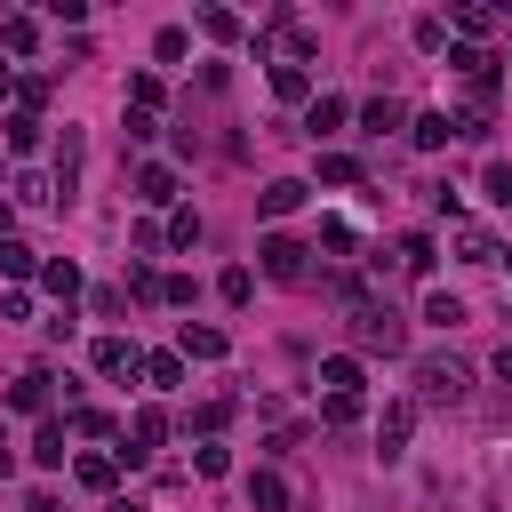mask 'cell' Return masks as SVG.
Instances as JSON below:
<instances>
[{"mask_svg": "<svg viewBox=\"0 0 512 512\" xmlns=\"http://www.w3.org/2000/svg\"><path fill=\"white\" fill-rule=\"evenodd\" d=\"M392 256H400V272H416V280H424V272L440 264V248H432L424 232H400V248H392Z\"/></svg>", "mask_w": 512, "mask_h": 512, "instance_id": "2e32d148", "label": "cell"}, {"mask_svg": "<svg viewBox=\"0 0 512 512\" xmlns=\"http://www.w3.org/2000/svg\"><path fill=\"white\" fill-rule=\"evenodd\" d=\"M8 464H16V456H8V432H0V472H8Z\"/></svg>", "mask_w": 512, "mask_h": 512, "instance_id": "60d3db41", "label": "cell"}, {"mask_svg": "<svg viewBox=\"0 0 512 512\" xmlns=\"http://www.w3.org/2000/svg\"><path fill=\"white\" fill-rule=\"evenodd\" d=\"M344 112H352L344 96H312V104H304V136H312V144H320V136H336V128H344Z\"/></svg>", "mask_w": 512, "mask_h": 512, "instance_id": "ba28073f", "label": "cell"}, {"mask_svg": "<svg viewBox=\"0 0 512 512\" xmlns=\"http://www.w3.org/2000/svg\"><path fill=\"white\" fill-rule=\"evenodd\" d=\"M16 200H24V208H56V184H48V176H16Z\"/></svg>", "mask_w": 512, "mask_h": 512, "instance_id": "f1b7e54d", "label": "cell"}, {"mask_svg": "<svg viewBox=\"0 0 512 512\" xmlns=\"http://www.w3.org/2000/svg\"><path fill=\"white\" fill-rule=\"evenodd\" d=\"M192 424H200V432H224V424H232V400H208V408H200Z\"/></svg>", "mask_w": 512, "mask_h": 512, "instance_id": "74e56055", "label": "cell"}, {"mask_svg": "<svg viewBox=\"0 0 512 512\" xmlns=\"http://www.w3.org/2000/svg\"><path fill=\"white\" fill-rule=\"evenodd\" d=\"M88 360H96V376H128V368H136L144 352H136L128 336H96V352H88Z\"/></svg>", "mask_w": 512, "mask_h": 512, "instance_id": "8fae6325", "label": "cell"}, {"mask_svg": "<svg viewBox=\"0 0 512 512\" xmlns=\"http://www.w3.org/2000/svg\"><path fill=\"white\" fill-rule=\"evenodd\" d=\"M448 248H456L464 264H504V240H496L488 224H464V216H456V232H448Z\"/></svg>", "mask_w": 512, "mask_h": 512, "instance_id": "277c9868", "label": "cell"}, {"mask_svg": "<svg viewBox=\"0 0 512 512\" xmlns=\"http://www.w3.org/2000/svg\"><path fill=\"white\" fill-rule=\"evenodd\" d=\"M8 408H24V416H48V368H24V376L8 384Z\"/></svg>", "mask_w": 512, "mask_h": 512, "instance_id": "7c38bea8", "label": "cell"}, {"mask_svg": "<svg viewBox=\"0 0 512 512\" xmlns=\"http://www.w3.org/2000/svg\"><path fill=\"white\" fill-rule=\"evenodd\" d=\"M496 376H504V384H512V344H504V352H496Z\"/></svg>", "mask_w": 512, "mask_h": 512, "instance_id": "ab89813d", "label": "cell"}, {"mask_svg": "<svg viewBox=\"0 0 512 512\" xmlns=\"http://www.w3.org/2000/svg\"><path fill=\"white\" fill-rule=\"evenodd\" d=\"M472 400V368L456 352H424L416 360V408H464Z\"/></svg>", "mask_w": 512, "mask_h": 512, "instance_id": "7a4b0ae2", "label": "cell"}, {"mask_svg": "<svg viewBox=\"0 0 512 512\" xmlns=\"http://www.w3.org/2000/svg\"><path fill=\"white\" fill-rule=\"evenodd\" d=\"M128 104H136V112H152V104H160V80H152V72H136V80H128Z\"/></svg>", "mask_w": 512, "mask_h": 512, "instance_id": "d6a6232c", "label": "cell"}, {"mask_svg": "<svg viewBox=\"0 0 512 512\" xmlns=\"http://www.w3.org/2000/svg\"><path fill=\"white\" fill-rule=\"evenodd\" d=\"M200 32H208V40H240V16H232V8H200Z\"/></svg>", "mask_w": 512, "mask_h": 512, "instance_id": "83f0119b", "label": "cell"}, {"mask_svg": "<svg viewBox=\"0 0 512 512\" xmlns=\"http://www.w3.org/2000/svg\"><path fill=\"white\" fill-rule=\"evenodd\" d=\"M416 48L440 56V48H448V24H440V16H416Z\"/></svg>", "mask_w": 512, "mask_h": 512, "instance_id": "1f68e13d", "label": "cell"}, {"mask_svg": "<svg viewBox=\"0 0 512 512\" xmlns=\"http://www.w3.org/2000/svg\"><path fill=\"white\" fill-rule=\"evenodd\" d=\"M248 504H256V512H288V480H280V472H256V480H248Z\"/></svg>", "mask_w": 512, "mask_h": 512, "instance_id": "44dd1931", "label": "cell"}, {"mask_svg": "<svg viewBox=\"0 0 512 512\" xmlns=\"http://www.w3.org/2000/svg\"><path fill=\"white\" fill-rule=\"evenodd\" d=\"M320 240H328L336 256H352V224H344V216H328V224H320Z\"/></svg>", "mask_w": 512, "mask_h": 512, "instance_id": "8d00e7d4", "label": "cell"}, {"mask_svg": "<svg viewBox=\"0 0 512 512\" xmlns=\"http://www.w3.org/2000/svg\"><path fill=\"white\" fill-rule=\"evenodd\" d=\"M272 96H280V104H304V96H312V72H304V64H272Z\"/></svg>", "mask_w": 512, "mask_h": 512, "instance_id": "ac0fdd59", "label": "cell"}, {"mask_svg": "<svg viewBox=\"0 0 512 512\" xmlns=\"http://www.w3.org/2000/svg\"><path fill=\"white\" fill-rule=\"evenodd\" d=\"M320 184H360V160L352 152H320Z\"/></svg>", "mask_w": 512, "mask_h": 512, "instance_id": "484cf974", "label": "cell"}, {"mask_svg": "<svg viewBox=\"0 0 512 512\" xmlns=\"http://www.w3.org/2000/svg\"><path fill=\"white\" fill-rule=\"evenodd\" d=\"M40 288L72 312V296H80V264H72V256H48V264H40Z\"/></svg>", "mask_w": 512, "mask_h": 512, "instance_id": "30bf717a", "label": "cell"}, {"mask_svg": "<svg viewBox=\"0 0 512 512\" xmlns=\"http://www.w3.org/2000/svg\"><path fill=\"white\" fill-rule=\"evenodd\" d=\"M424 320H432V328H464V296L432 288V296H424Z\"/></svg>", "mask_w": 512, "mask_h": 512, "instance_id": "603a6c76", "label": "cell"}, {"mask_svg": "<svg viewBox=\"0 0 512 512\" xmlns=\"http://www.w3.org/2000/svg\"><path fill=\"white\" fill-rule=\"evenodd\" d=\"M320 384H328V392H360V360H352V352L320 360Z\"/></svg>", "mask_w": 512, "mask_h": 512, "instance_id": "cb8c5ba5", "label": "cell"}, {"mask_svg": "<svg viewBox=\"0 0 512 512\" xmlns=\"http://www.w3.org/2000/svg\"><path fill=\"white\" fill-rule=\"evenodd\" d=\"M136 200H144V208H168V200H176V168H160V160L136 168Z\"/></svg>", "mask_w": 512, "mask_h": 512, "instance_id": "4fadbf2b", "label": "cell"}, {"mask_svg": "<svg viewBox=\"0 0 512 512\" xmlns=\"http://www.w3.org/2000/svg\"><path fill=\"white\" fill-rule=\"evenodd\" d=\"M232 344H224V328H208V320H184V336H176V360L192 368V360H224Z\"/></svg>", "mask_w": 512, "mask_h": 512, "instance_id": "5b68a950", "label": "cell"}, {"mask_svg": "<svg viewBox=\"0 0 512 512\" xmlns=\"http://www.w3.org/2000/svg\"><path fill=\"white\" fill-rule=\"evenodd\" d=\"M72 480H80V488H96V496H112L120 464H112V456H80V464H72Z\"/></svg>", "mask_w": 512, "mask_h": 512, "instance_id": "ffe728a7", "label": "cell"}, {"mask_svg": "<svg viewBox=\"0 0 512 512\" xmlns=\"http://www.w3.org/2000/svg\"><path fill=\"white\" fill-rule=\"evenodd\" d=\"M0 272H8V280H32V272H40V256H32L24 240H0Z\"/></svg>", "mask_w": 512, "mask_h": 512, "instance_id": "d4e9b609", "label": "cell"}, {"mask_svg": "<svg viewBox=\"0 0 512 512\" xmlns=\"http://www.w3.org/2000/svg\"><path fill=\"white\" fill-rule=\"evenodd\" d=\"M192 240H200V216H192V208H176V224H168V248H192Z\"/></svg>", "mask_w": 512, "mask_h": 512, "instance_id": "836d02e7", "label": "cell"}, {"mask_svg": "<svg viewBox=\"0 0 512 512\" xmlns=\"http://www.w3.org/2000/svg\"><path fill=\"white\" fill-rule=\"evenodd\" d=\"M480 192H488V200H504V208H512V160H488V176H480Z\"/></svg>", "mask_w": 512, "mask_h": 512, "instance_id": "f546056e", "label": "cell"}, {"mask_svg": "<svg viewBox=\"0 0 512 512\" xmlns=\"http://www.w3.org/2000/svg\"><path fill=\"white\" fill-rule=\"evenodd\" d=\"M72 432H88V440H104V432H112V416H104V408H80V416H72Z\"/></svg>", "mask_w": 512, "mask_h": 512, "instance_id": "f35d334b", "label": "cell"}, {"mask_svg": "<svg viewBox=\"0 0 512 512\" xmlns=\"http://www.w3.org/2000/svg\"><path fill=\"white\" fill-rule=\"evenodd\" d=\"M360 128H368V136H392V128H408V104H400V96H368V104H360Z\"/></svg>", "mask_w": 512, "mask_h": 512, "instance_id": "9c48e42d", "label": "cell"}, {"mask_svg": "<svg viewBox=\"0 0 512 512\" xmlns=\"http://www.w3.org/2000/svg\"><path fill=\"white\" fill-rule=\"evenodd\" d=\"M192 472H208V480H224V472H232V456H224V448H192Z\"/></svg>", "mask_w": 512, "mask_h": 512, "instance_id": "d590c367", "label": "cell"}, {"mask_svg": "<svg viewBox=\"0 0 512 512\" xmlns=\"http://www.w3.org/2000/svg\"><path fill=\"white\" fill-rule=\"evenodd\" d=\"M304 192H312V184H296V176H272V184L256 192V208L280 224V216H296V208H304Z\"/></svg>", "mask_w": 512, "mask_h": 512, "instance_id": "52a82bcc", "label": "cell"}, {"mask_svg": "<svg viewBox=\"0 0 512 512\" xmlns=\"http://www.w3.org/2000/svg\"><path fill=\"white\" fill-rule=\"evenodd\" d=\"M8 152H40V112H8Z\"/></svg>", "mask_w": 512, "mask_h": 512, "instance_id": "7402d4cb", "label": "cell"}, {"mask_svg": "<svg viewBox=\"0 0 512 512\" xmlns=\"http://www.w3.org/2000/svg\"><path fill=\"white\" fill-rule=\"evenodd\" d=\"M8 88H16V72H8V64H0V96H8Z\"/></svg>", "mask_w": 512, "mask_h": 512, "instance_id": "7bdbcfd3", "label": "cell"}, {"mask_svg": "<svg viewBox=\"0 0 512 512\" xmlns=\"http://www.w3.org/2000/svg\"><path fill=\"white\" fill-rule=\"evenodd\" d=\"M448 136H456V128H448V112H416V120H408V144H416V152H440Z\"/></svg>", "mask_w": 512, "mask_h": 512, "instance_id": "9a60e30c", "label": "cell"}, {"mask_svg": "<svg viewBox=\"0 0 512 512\" xmlns=\"http://www.w3.org/2000/svg\"><path fill=\"white\" fill-rule=\"evenodd\" d=\"M216 296H224V304H248V296H256V272H248V264H232V272L216 280Z\"/></svg>", "mask_w": 512, "mask_h": 512, "instance_id": "4316f807", "label": "cell"}, {"mask_svg": "<svg viewBox=\"0 0 512 512\" xmlns=\"http://www.w3.org/2000/svg\"><path fill=\"white\" fill-rule=\"evenodd\" d=\"M136 376H144L152 392H176V384H184V360H176V352H144V360H136Z\"/></svg>", "mask_w": 512, "mask_h": 512, "instance_id": "5bb4252c", "label": "cell"}, {"mask_svg": "<svg viewBox=\"0 0 512 512\" xmlns=\"http://www.w3.org/2000/svg\"><path fill=\"white\" fill-rule=\"evenodd\" d=\"M32 464H48V472L64 464V424H56V416H40V432H32Z\"/></svg>", "mask_w": 512, "mask_h": 512, "instance_id": "d6986e66", "label": "cell"}, {"mask_svg": "<svg viewBox=\"0 0 512 512\" xmlns=\"http://www.w3.org/2000/svg\"><path fill=\"white\" fill-rule=\"evenodd\" d=\"M256 264H264L272 280H304V272H312V248H304V240H288V232H272V240L256 248Z\"/></svg>", "mask_w": 512, "mask_h": 512, "instance_id": "3957f363", "label": "cell"}, {"mask_svg": "<svg viewBox=\"0 0 512 512\" xmlns=\"http://www.w3.org/2000/svg\"><path fill=\"white\" fill-rule=\"evenodd\" d=\"M328 424H360V392H328Z\"/></svg>", "mask_w": 512, "mask_h": 512, "instance_id": "e575fe53", "label": "cell"}, {"mask_svg": "<svg viewBox=\"0 0 512 512\" xmlns=\"http://www.w3.org/2000/svg\"><path fill=\"white\" fill-rule=\"evenodd\" d=\"M104 512H144V504H120V496H112V504H104Z\"/></svg>", "mask_w": 512, "mask_h": 512, "instance_id": "b9f144b4", "label": "cell"}, {"mask_svg": "<svg viewBox=\"0 0 512 512\" xmlns=\"http://www.w3.org/2000/svg\"><path fill=\"white\" fill-rule=\"evenodd\" d=\"M344 328H352L360 352H400V344H408V320H400L384 296H344Z\"/></svg>", "mask_w": 512, "mask_h": 512, "instance_id": "6da1fadb", "label": "cell"}, {"mask_svg": "<svg viewBox=\"0 0 512 512\" xmlns=\"http://www.w3.org/2000/svg\"><path fill=\"white\" fill-rule=\"evenodd\" d=\"M0 48H8V56H32V48H40V24H32V16H0Z\"/></svg>", "mask_w": 512, "mask_h": 512, "instance_id": "e0dca14e", "label": "cell"}, {"mask_svg": "<svg viewBox=\"0 0 512 512\" xmlns=\"http://www.w3.org/2000/svg\"><path fill=\"white\" fill-rule=\"evenodd\" d=\"M456 32H464V40H480V32H496V8H456Z\"/></svg>", "mask_w": 512, "mask_h": 512, "instance_id": "4dcf8cb0", "label": "cell"}, {"mask_svg": "<svg viewBox=\"0 0 512 512\" xmlns=\"http://www.w3.org/2000/svg\"><path fill=\"white\" fill-rule=\"evenodd\" d=\"M408 432H416V400H392V408L376 416V448H384V456H400V448H408Z\"/></svg>", "mask_w": 512, "mask_h": 512, "instance_id": "8992f818", "label": "cell"}]
</instances>
